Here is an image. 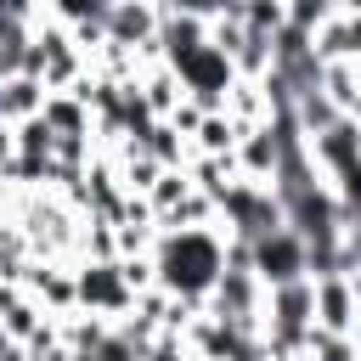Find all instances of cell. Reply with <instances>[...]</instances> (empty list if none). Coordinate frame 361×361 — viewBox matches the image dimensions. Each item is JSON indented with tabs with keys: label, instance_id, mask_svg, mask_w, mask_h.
<instances>
[{
	"label": "cell",
	"instance_id": "cell-1",
	"mask_svg": "<svg viewBox=\"0 0 361 361\" xmlns=\"http://www.w3.org/2000/svg\"><path fill=\"white\" fill-rule=\"evenodd\" d=\"M152 271H158V288H164V293L203 305L209 288H214V276L226 271V237H220L214 226L158 231V243H152Z\"/></svg>",
	"mask_w": 361,
	"mask_h": 361
},
{
	"label": "cell",
	"instance_id": "cell-2",
	"mask_svg": "<svg viewBox=\"0 0 361 361\" xmlns=\"http://www.w3.org/2000/svg\"><path fill=\"white\" fill-rule=\"evenodd\" d=\"M73 299H79L73 310H90V316H107V322L130 316V305H135V293L118 276V259H85V265H73Z\"/></svg>",
	"mask_w": 361,
	"mask_h": 361
},
{
	"label": "cell",
	"instance_id": "cell-3",
	"mask_svg": "<svg viewBox=\"0 0 361 361\" xmlns=\"http://www.w3.org/2000/svg\"><path fill=\"white\" fill-rule=\"evenodd\" d=\"M158 23H164L158 0H113V6L102 11L107 45H124V51H135L141 62H158Z\"/></svg>",
	"mask_w": 361,
	"mask_h": 361
},
{
	"label": "cell",
	"instance_id": "cell-4",
	"mask_svg": "<svg viewBox=\"0 0 361 361\" xmlns=\"http://www.w3.org/2000/svg\"><path fill=\"white\" fill-rule=\"evenodd\" d=\"M248 265H254V276H259L265 288H282V282L310 276V271H305V237H299L293 226H276V231L254 237V243H248Z\"/></svg>",
	"mask_w": 361,
	"mask_h": 361
},
{
	"label": "cell",
	"instance_id": "cell-5",
	"mask_svg": "<svg viewBox=\"0 0 361 361\" xmlns=\"http://www.w3.org/2000/svg\"><path fill=\"white\" fill-rule=\"evenodd\" d=\"M316 288V327L322 333H361V310H355V282L344 271L310 276Z\"/></svg>",
	"mask_w": 361,
	"mask_h": 361
},
{
	"label": "cell",
	"instance_id": "cell-6",
	"mask_svg": "<svg viewBox=\"0 0 361 361\" xmlns=\"http://www.w3.org/2000/svg\"><path fill=\"white\" fill-rule=\"evenodd\" d=\"M310 158H316V169H322V180H333V175H344V169H355L361 164V118H338V124H327L316 141H310Z\"/></svg>",
	"mask_w": 361,
	"mask_h": 361
},
{
	"label": "cell",
	"instance_id": "cell-7",
	"mask_svg": "<svg viewBox=\"0 0 361 361\" xmlns=\"http://www.w3.org/2000/svg\"><path fill=\"white\" fill-rule=\"evenodd\" d=\"M45 79H34V73H6L0 79V124H23V118H34L39 107H45Z\"/></svg>",
	"mask_w": 361,
	"mask_h": 361
},
{
	"label": "cell",
	"instance_id": "cell-8",
	"mask_svg": "<svg viewBox=\"0 0 361 361\" xmlns=\"http://www.w3.org/2000/svg\"><path fill=\"white\" fill-rule=\"evenodd\" d=\"M39 118L56 130V135H96V118H90V107L79 102V96H68V90H56V96H45V107H39Z\"/></svg>",
	"mask_w": 361,
	"mask_h": 361
},
{
	"label": "cell",
	"instance_id": "cell-9",
	"mask_svg": "<svg viewBox=\"0 0 361 361\" xmlns=\"http://www.w3.org/2000/svg\"><path fill=\"white\" fill-rule=\"evenodd\" d=\"M186 147H192V152H214V158H220V152H231V147H237V124H231L226 113H203Z\"/></svg>",
	"mask_w": 361,
	"mask_h": 361
},
{
	"label": "cell",
	"instance_id": "cell-10",
	"mask_svg": "<svg viewBox=\"0 0 361 361\" xmlns=\"http://www.w3.org/2000/svg\"><path fill=\"white\" fill-rule=\"evenodd\" d=\"M237 23H243L248 34H259V39H271V34L288 23V6H282V0H243V6H237Z\"/></svg>",
	"mask_w": 361,
	"mask_h": 361
},
{
	"label": "cell",
	"instance_id": "cell-11",
	"mask_svg": "<svg viewBox=\"0 0 361 361\" xmlns=\"http://www.w3.org/2000/svg\"><path fill=\"white\" fill-rule=\"evenodd\" d=\"M305 350H310V361H361L355 333H322V327H310Z\"/></svg>",
	"mask_w": 361,
	"mask_h": 361
},
{
	"label": "cell",
	"instance_id": "cell-12",
	"mask_svg": "<svg viewBox=\"0 0 361 361\" xmlns=\"http://www.w3.org/2000/svg\"><path fill=\"white\" fill-rule=\"evenodd\" d=\"M282 6H288V23L305 28V34H316V28L338 11V0H282Z\"/></svg>",
	"mask_w": 361,
	"mask_h": 361
},
{
	"label": "cell",
	"instance_id": "cell-13",
	"mask_svg": "<svg viewBox=\"0 0 361 361\" xmlns=\"http://www.w3.org/2000/svg\"><path fill=\"white\" fill-rule=\"evenodd\" d=\"M113 0H45V17H56L62 28L68 23H85V17H102Z\"/></svg>",
	"mask_w": 361,
	"mask_h": 361
},
{
	"label": "cell",
	"instance_id": "cell-14",
	"mask_svg": "<svg viewBox=\"0 0 361 361\" xmlns=\"http://www.w3.org/2000/svg\"><path fill=\"white\" fill-rule=\"evenodd\" d=\"M327 186L338 192V203H344V209H361V164H355V169H344V175H333Z\"/></svg>",
	"mask_w": 361,
	"mask_h": 361
},
{
	"label": "cell",
	"instance_id": "cell-15",
	"mask_svg": "<svg viewBox=\"0 0 361 361\" xmlns=\"http://www.w3.org/2000/svg\"><path fill=\"white\" fill-rule=\"evenodd\" d=\"M90 361H141V350H135V344H124L118 333H107V338L90 350Z\"/></svg>",
	"mask_w": 361,
	"mask_h": 361
}]
</instances>
